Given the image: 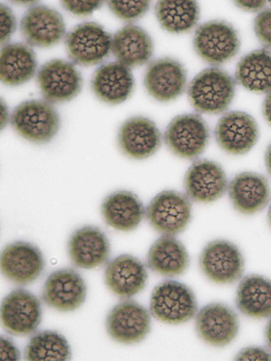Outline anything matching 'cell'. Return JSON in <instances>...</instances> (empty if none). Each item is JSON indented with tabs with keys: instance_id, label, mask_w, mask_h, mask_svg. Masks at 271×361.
<instances>
[{
	"instance_id": "1",
	"label": "cell",
	"mask_w": 271,
	"mask_h": 361,
	"mask_svg": "<svg viewBox=\"0 0 271 361\" xmlns=\"http://www.w3.org/2000/svg\"><path fill=\"white\" fill-rule=\"evenodd\" d=\"M234 95V79L217 68L201 72L189 88V98L194 109L204 114H216L226 111Z\"/></svg>"
},
{
	"instance_id": "2",
	"label": "cell",
	"mask_w": 271,
	"mask_h": 361,
	"mask_svg": "<svg viewBox=\"0 0 271 361\" xmlns=\"http://www.w3.org/2000/svg\"><path fill=\"white\" fill-rule=\"evenodd\" d=\"M151 312L153 317L165 324H184L195 317L196 299L184 284L167 281L158 284L153 290Z\"/></svg>"
},
{
	"instance_id": "3",
	"label": "cell",
	"mask_w": 271,
	"mask_h": 361,
	"mask_svg": "<svg viewBox=\"0 0 271 361\" xmlns=\"http://www.w3.org/2000/svg\"><path fill=\"white\" fill-rule=\"evenodd\" d=\"M11 123L15 132L34 143L50 142L58 132V114L49 102L29 101L14 110Z\"/></svg>"
},
{
	"instance_id": "4",
	"label": "cell",
	"mask_w": 271,
	"mask_h": 361,
	"mask_svg": "<svg viewBox=\"0 0 271 361\" xmlns=\"http://www.w3.org/2000/svg\"><path fill=\"white\" fill-rule=\"evenodd\" d=\"M240 42L236 30L227 22L213 20L201 25L194 37L198 55L211 65H221L234 58Z\"/></svg>"
},
{
	"instance_id": "5",
	"label": "cell",
	"mask_w": 271,
	"mask_h": 361,
	"mask_svg": "<svg viewBox=\"0 0 271 361\" xmlns=\"http://www.w3.org/2000/svg\"><path fill=\"white\" fill-rule=\"evenodd\" d=\"M146 218L158 232L175 235L181 233L189 224L191 207L189 199L178 192L163 191L147 207Z\"/></svg>"
},
{
	"instance_id": "6",
	"label": "cell",
	"mask_w": 271,
	"mask_h": 361,
	"mask_svg": "<svg viewBox=\"0 0 271 361\" xmlns=\"http://www.w3.org/2000/svg\"><path fill=\"white\" fill-rule=\"evenodd\" d=\"M113 37L96 23H84L66 37L69 57L81 66L102 63L112 50Z\"/></svg>"
},
{
	"instance_id": "7",
	"label": "cell",
	"mask_w": 271,
	"mask_h": 361,
	"mask_svg": "<svg viewBox=\"0 0 271 361\" xmlns=\"http://www.w3.org/2000/svg\"><path fill=\"white\" fill-rule=\"evenodd\" d=\"M206 123L197 114H183L170 123L165 132V142L175 155L192 159L203 152L208 142Z\"/></svg>"
},
{
	"instance_id": "8",
	"label": "cell",
	"mask_w": 271,
	"mask_h": 361,
	"mask_svg": "<svg viewBox=\"0 0 271 361\" xmlns=\"http://www.w3.org/2000/svg\"><path fill=\"white\" fill-rule=\"evenodd\" d=\"M37 82L43 96L51 103L71 101L82 86L81 74L75 66L60 59L44 64L37 73Z\"/></svg>"
},
{
	"instance_id": "9",
	"label": "cell",
	"mask_w": 271,
	"mask_h": 361,
	"mask_svg": "<svg viewBox=\"0 0 271 361\" xmlns=\"http://www.w3.org/2000/svg\"><path fill=\"white\" fill-rule=\"evenodd\" d=\"M201 271L217 283L236 282L244 272V258L234 244L225 240L208 243L200 257Z\"/></svg>"
},
{
	"instance_id": "10",
	"label": "cell",
	"mask_w": 271,
	"mask_h": 361,
	"mask_svg": "<svg viewBox=\"0 0 271 361\" xmlns=\"http://www.w3.org/2000/svg\"><path fill=\"white\" fill-rule=\"evenodd\" d=\"M106 329L108 335L116 342L137 343L150 332V314L144 307L134 301L122 302L108 314Z\"/></svg>"
},
{
	"instance_id": "11",
	"label": "cell",
	"mask_w": 271,
	"mask_h": 361,
	"mask_svg": "<svg viewBox=\"0 0 271 361\" xmlns=\"http://www.w3.org/2000/svg\"><path fill=\"white\" fill-rule=\"evenodd\" d=\"M42 320L41 303L25 289L6 296L1 305V322L12 334L27 336L35 331Z\"/></svg>"
},
{
	"instance_id": "12",
	"label": "cell",
	"mask_w": 271,
	"mask_h": 361,
	"mask_svg": "<svg viewBox=\"0 0 271 361\" xmlns=\"http://www.w3.org/2000/svg\"><path fill=\"white\" fill-rule=\"evenodd\" d=\"M215 135L224 151L232 155H244L257 143L259 130L257 122L250 114L232 111L220 120Z\"/></svg>"
},
{
	"instance_id": "13",
	"label": "cell",
	"mask_w": 271,
	"mask_h": 361,
	"mask_svg": "<svg viewBox=\"0 0 271 361\" xmlns=\"http://www.w3.org/2000/svg\"><path fill=\"white\" fill-rule=\"evenodd\" d=\"M20 30L27 43L39 48L51 47L65 35L63 18L45 6L31 7L21 20Z\"/></svg>"
},
{
	"instance_id": "14",
	"label": "cell",
	"mask_w": 271,
	"mask_h": 361,
	"mask_svg": "<svg viewBox=\"0 0 271 361\" xmlns=\"http://www.w3.org/2000/svg\"><path fill=\"white\" fill-rule=\"evenodd\" d=\"M196 326L204 342L214 347H224L237 336L239 322L236 313L228 306L213 303L198 312Z\"/></svg>"
},
{
	"instance_id": "15",
	"label": "cell",
	"mask_w": 271,
	"mask_h": 361,
	"mask_svg": "<svg viewBox=\"0 0 271 361\" xmlns=\"http://www.w3.org/2000/svg\"><path fill=\"white\" fill-rule=\"evenodd\" d=\"M85 298L87 286L82 276L70 269L53 272L45 282L44 301L58 311L71 312L79 309Z\"/></svg>"
},
{
	"instance_id": "16",
	"label": "cell",
	"mask_w": 271,
	"mask_h": 361,
	"mask_svg": "<svg viewBox=\"0 0 271 361\" xmlns=\"http://www.w3.org/2000/svg\"><path fill=\"white\" fill-rule=\"evenodd\" d=\"M44 269L42 252L35 245L23 242L12 243L1 255V271L7 279L18 284L36 281Z\"/></svg>"
},
{
	"instance_id": "17",
	"label": "cell",
	"mask_w": 271,
	"mask_h": 361,
	"mask_svg": "<svg viewBox=\"0 0 271 361\" xmlns=\"http://www.w3.org/2000/svg\"><path fill=\"white\" fill-rule=\"evenodd\" d=\"M187 81L185 69L172 59L153 61L146 69L144 85L151 96L160 102L174 101L183 94Z\"/></svg>"
},
{
	"instance_id": "18",
	"label": "cell",
	"mask_w": 271,
	"mask_h": 361,
	"mask_svg": "<svg viewBox=\"0 0 271 361\" xmlns=\"http://www.w3.org/2000/svg\"><path fill=\"white\" fill-rule=\"evenodd\" d=\"M184 188L186 193L193 201L213 202L226 192L227 176L218 164L209 160H199L186 173Z\"/></svg>"
},
{
	"instance_id": "19",
	"label": "cell",
	"mask_w": 271,
	"mask_h": 361,
	"mask_svg": "<svg viewBox=\"0 0 271 361\" xmlns=\"http://www.w3.org/2000/svg\"><path fill=\"white\" fill-rule=\"evenodd\" d=\"M118 141L124 154L132 159H144L153 156L159 149L161 135L152 121L136 117L123 123Z\"/></svg>"
},
{
	"instance_id": "20",
	"label": "cell",
	"mask_w": 271,
	"mask_h": 361,
	"mask_svg": "<svg viewBox=\"0 0 271 361\" xmlns=\"http://www.w3.org/2000/svg\"><path fill=\"white\" fill-rule=\"evenodd\" d=\"M68 252L75 266L92 269L106 262L110 256L111 245L101 230L85 226L76 230L70 238Z\"/></svg>"
},
{
	"instance_id": "21",
	"label": "cell",
	"mask_w": 271,
	"mask_h": 361,
	"mask_svg": "<svg viewBox=\"0 0 271 361\" xmlns=\"http://www.w3.org/2000/svg\"><path fill=\"white\" fill-rule=\"evenodd\" d=\"M146 280L144 265L133 256L116 257L106 269L105 281L107 287L120 298H130L141 293Z\"/></svg>"
},
{
	"instance_id": "22",
	"label": "cell",
	"mask_w": 271,
	"mask_h": 361,
	"mask_svg": "<svg viewBox=\"0 0 271 361\" xmlns=\"http://www.w3.org/2000/svg\"><path fill=\"white\" fill-rule=\"evenodd\" d=\"M92 86L101 101L118 104L125 102L133 92L134 80L129 67L118 61L99 68Z\"/></svg>"
},
{
	"instance_id": "23",
	"label": "cell",
	"mask_w": 271,
	"mask_h": 361,
	"mask_svg": "<svg viewBox=\"0 0 271 361\" xmlns=\"http://www.w3.org/2000/svg\"><path fill=\"white\" fill-rule=\"evenodd\" d=\"M229 194L235 209L244 214H253L263 210L270 199L267 180L253 173L235 176L229 184Z\"/></svg>"
},
{
	"instance_id": "24",
	"label": "cell",
	"mask_w": 271,
	"mask_h": 361,
	"mask_svg": "<svg viewBox=\"0 0 271 361\" xmlns=\"http://www.w3.org/2000/svg\"><path fill=\"white\" fill-rule=\"evenodd\" d=\"M111 51L119 63L124 66H142L152 56L153 42L144 29L130 25L114 35Z\"/></svg>"
},
{
	"instance_id": "25",
	"label": "cell",
	"mask_w": 271,
	"mask_h": 361,
	"mask_svg": "<svg viewBox=\"0 0 271 361\" xmlns=\"http://www.w3.org/2000/svg\"><path fill=\"white\" fill-rule=\"evenodd\" d=\"M103 216L108 226L122 232L134 230L144 217V207L129 191H118L108 196L102 205Z\"/></svg>"
},
{
	"instance_id": "26",
	"label": "cell",
	"mask_w": 271,
	"mask_h": 361,
	"mask_svg": "<svg viewBox=\"0 0 271 361\" xmlns=\"http://www.w3.org/2000/svg\"><path fill=\"white\" fill-rule=\"evenodd\" d=\"M151 270L165 276L182 274L189 264V257L183 244L174 235H164L155 242L147 256Z\"/></svg>"
},
{
	"instance_id": "27",
	"label": "cell",
	"mask_w": 271,
	"mask_h": 361,
	"mask_svg": "<svg viewBox=\"0 0 271 361\" xmlns=\"http://www.w3.org/2000/svg\"><path fill=\"white\" fill-rule=\"evenodd\" d=\"M37 63L34 51L23 43L5 45L0 56V78L9 86H19L34 78Z\"/></svg>"
},
{
	"instance_id": "28",
	"label": "cell",
	"mask_w": 271,
	"mask_h": 361,
	"mask_svg": "<svg viewBox=\"0 0 271 361\" xmlns=\"http://www.w3.org/2000/svg\"><path fill=\"white\" fill-rule=\"evenodd\" d=\"M240 312L253 319L271 317V281L259 275H250L240 282L237 295Z\"/></svg>"
},
{
	"instance_id": "29",
	"label": "cell",
	"mask_w": 271,
	"mask_h": 361,
	"mask_svg": "<svg viewBox=\"0 0 271 361\" xmlns=\"http://www.w3.org/2000/svg\"><path fill=\"white\" fill-rule=\"evenodd\" d=\"M236 78L243 87L257 93L271 91V53L254 51L240 59Z\"/></svg>"
},
{
	"instance_id": "30",
	"label": "cell",
	"mask_w": 271,
	"mask_h": 361,
	"mask_svg": "<svg viewBox=\"0 0 271 361\" xmlns=\"http://www.w3.org/2000/svg\"><path fill=\"white\" fill-rule=\"evenodd\" d=\"M155 11L161 27L170 33L188 32L199 19V6L195 1H160Z\"/></svg>"
},
{
	"instance_id": "31",
	"label": "cell",
	"mask_w": 271,
	"mask_h": 361,
	"mask_svg": "<svg viewBox=\"0 0 271 361\" xmlns=\"http://www.w3.org/2000/svg\"><path fill=\"white\" fill-rule=\"evenodd\" d=\"M27 360H68L71 350L65 338L57 332L43 331L31 338L25 350Z\"/></svg>"
},
{
	"instance_id": "32",
	"label": "cell",
	"mask_w": 271,
	"mask_h": 361,
	"mask_svg": "<svg viewBox=\"0 0 271 361\" xmlns=\"http://www.w3.org/2000/svg\"><path fill=\"white\" fill-rule=\"evenodd\" d=\"M110 9L118 18L126 21L141 18L149 10V1H111Z\"/></svg>"
},
{
	"instance_id": "33",
	"label": "cell",
	"mask_w": 271,
	"mask_h": 361,
	"mask_svg": "<svg viewBox=\"0 0 271 361\" xmlns=\"http://www.w3.org/2000/svg\"><path fill=\"white\" fill-rule=\"evenodd\" d=\"M254 30L260 42L271 49V11L258 15L254 20Z\"/></svg>"
},
{
	"instance_id": "34",
	"label": "cell",
	"mask_w": 271,
	"mask_h": 361,
	"mask_svg": "<svg viewBox=\"0 0 271 361\" xmlns=\"http://www.w3.org/2000/svg\"><path fill=\"white\" fill-rule=\"evenodd\" d=\"M17 29V20L13 11L6 5L0 6V40L5 44Z\"/></svg>"
},
{
	"instance_id": "35",
	"label": "cell",
	"mask_w": 271,
	"mask_h": 361,
	"mask_svg": "<svg viewBox=\"0 0 271 361\" xmlns=\"http://www.w3.org/2000/svg\"><path fill=\"white\" fill-rule=\"evenodd\" d=\"M61 5L77 16H88L103 5L101 1H63Z\"/></svg>"
},
{
	"instance_id": "36",
	"label": "cell",
	"mask_w": 271,
	"mask_h": 361,
	"mask_svg": "<svg viewBox=\"0 0 271 361\" xmlns=\"http://www.w3.org/2000/svg\"><path fill=\"white\" fill-rule=\"evenodd\" d=\"M238 360H269L271 355L269 352L259 348H246L240 351L237 357Z\"/></svg>"
},
{
	"instance_id": "37",
	"label": "cell",
	"mask_w": 271,
	"mask_h": 361,
	"mask_svg": "<svg viewBox=\"0 0 271 361\" xmlns=\"http://www.w3.org/2000/svg\"><path fill=\"white\" fill-rule=\"evenodd\" d=\"M1 357L7 360H18L20 358V353L9 338L1 336Z\"/></svg>"
},
{
	"instance_id": "38",
	"label": "cell",
	"mask_w": 271,
	"mask_h": 361,
	"mask_svg": "<svg viewBox=\"0 0 271 361\" xmlns=\"http://www.w3.org/2000/svg\"><path fill=\"white\" fill-rule=\"evenodd\" d=\"M235 4L245 11H258L267 4L265 1H237Z\"/></svg>"
},
{
	"instance_id": "39",
	"label": "cell",
	"mask_w": 271,
	"mask_h": 361,
	"mask_svg": "<svg viewBox=\"0 0 271 361\" xmlns=\"http://www.w3.org/2000/svg\"><path fill=\"white\" fill-rule=\"evenodd\" d=\"M263 114L266 121L271 126V91L265 99V102L263 104Z\"/></svg>"
},
{
	"instance_id": "40",
	"label": "cell",
	"mask_w": 271,
	"mask_h": 361,
	"mask_svg": "<svg viewBox=\"0 0 271 361\" xmlns=\"http://www.w3.org/2000/svg\"><path fill=\"white\" fill-rule=\"evenodd\" d=\"M8 120V111L7 107L4 104L3 101L1 102V128H3L7 122Z\"/></svg>"
},
{
	"instance_id": "41",
	"label": "cell",
	"mask_w": 271,
	"mask_h": 361,
	"mask_svg": "<svg viewBox=\"0 0 271 361\" xmlns=\"http://www.w3.org/2000/svg\"><path fill=\"white\" fill-rule=\"evenodd\" d=\"M265 162L267 171L271 175V144L270 145V147H268L266 152Z\"/></svg>"
},
{
	"instance_id": "42",
	"label": "cell",
	"mask_w": 271,
	"mask_h": 361,
	"mask_svg": "<svg viewBox=\"0 0 271 361\" xmlns=\"http://www.w3.org/2000/svg\"><path fill=\"white\" fill-rule=\"evenodd\" d=\"M265 337L268 347L271 350V319L266 327Z\"/></svg>"
},
{
	"instance_id": "43",
	"label": "cell",
	"mask_w": 271,
	"mask_h": 361,
	"mask_svg": "<svg viewBox=\"0 0 271 361\" xmlns=\"http://www.w3.org/2000/svg\"><path fill=\"white\" fill-rule=\"evenodd\" d=\"M268 219H269L270 225L271 226V206L270 207V210H269V213H268Z\"/></svg>"
},
{
	"instance_id": "44",
	"label": "cell",
	"mask_w": 271,
	"mask_h": 361,
	"mask_svg": "<svg viewBox=\"0 0 271 361\" xmlns=\"http://www.w3.org/2000/svg\"><path fill=\"white\" fill-rule=\"evenodd\" d=\"M270 6H271V2H270Z\"/></svg>"
}]
</instances>
